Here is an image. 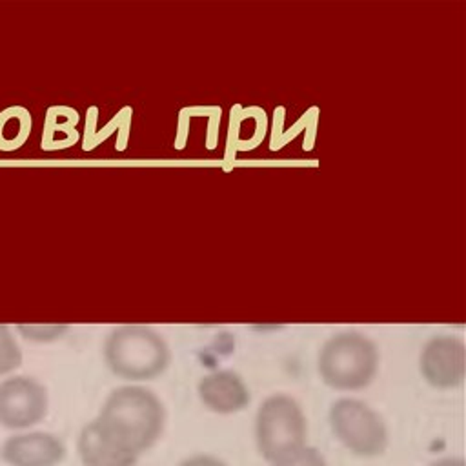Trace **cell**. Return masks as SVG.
Wrapping results in <instances>:
<instances>
[{
  "label": "cell",
  "mask_w": 466,
  "mask_h": 466,
  "mask_svg": "<svg viewBox=\"0 0 466 466\" xmlns=\"http://www.w3.org/2000/svg\"><path fill=\"white\" fill-rule=\"evenodd\" d=\"M95 420L122 450L140 459L160 439L166 408L151 390L129 384L106 397Z\"/></svg>",
  "instance_id": "obj_1"
},
{
  "label": "cell",
  "mask_w": 466,
  "mask_h": 466,
  "mask_svg": "<svg viewBox=\"0 0 466 466\" xmlns=\"http://www.w3.org/2000/svg\"><path fill=\"white\" fill-rule=\"evenodd\" d=\"M104 362L124 380H151L162 375L171 362L166 339L153 328L126 324L113 328L104 340Z\"/></svg>",
  "instance_id": "obj_2"
},
{
  "label": "cell",
  "mask_w": 466,
  "mask_h": 466,
  "mask_svg": "<svg viewBox=\"0 0 466 466\" xmlns=\"http://www.w3.org/2000/svg\"><path fill=\"white\" fill-rule=\"evenodd\" d=\"M379 350L360 331H339L320 348L317 371L320 380L339 391H357L370 386L379 371Z\"/></svg>",
  "instance_id": "obj_3"
},
{
  "label": "cell",
  "mask_w": 466,
  "mask_h": 466,
  "mask_svg": "<svg viewBox=\"0 0 466 466\" xmlns=\"http://www.w3.org/2000/svg\"><path fill=\"white\" fill-rule=\"evenodd\" d=\"M308 420L300 404L286 395L266 397L255 415V442L262 459L273 462L306 446Z\"/></svg>",
  "instance_id": "obj_4"
},
{
  "label": "cell",
  "mask_w": 466,
  "mask_h": 466,
  "mask_svg": "<svg viewBox=\"0 0 466 466\" xmlns=\"http://www.w3.org/2000/svg\"><path fill=\"white\" fill-rule=\"evenodd\" d=\"M328 420L337 441L357 457H379L388 448V426L379 411L364 400L353 397L333 400Z\"/></svg>",
  "instance_id": "obj_5"
},
{
  "label": "cell",
  "mask_w": 466,
  "mask_h": 466,
  "mask_svg": "<svg viewBox=\"0 0 466 466\" xmlns=\"http://www.w3.org/2000/svg\"><path fill=\"white\" fill-rule=\"evenodd\" d=\"M49 395L42 382L27 375H11L0 380V426L25 431L46 419Z\"/></svg>",
  "instance_id": "obj_6"
},
{
  "label": "cell",
  "mask_w": 466,
  "mask_h": 466,
  "mask_svg": "<svg viewBox=\"0 0 466 466\" xmlns=\"http://www.w3.org/2000/svg\"><path fill=\"white\" fill-rule=\"evenodd\" d=\"M422 379L437 390H451L462 384L466 375V346L455 335H433L422 346L419 357Z\"/></svg>",
  "instance_id": "obj_7"
},
{
  "label": "cell",
  "mask_w": 466,
  "mask_h": 466,
  "mask_svg": "<svg viewBox=\"0 0 466 466\" xmlns=\"http://www.w3.org/2000/svg\"><path fill=\"white\" fill-rule=\"evenodd\" d=\"M67 455L64 441L49 431H16L0 444L7 466H58Z\"/></svg>",
  "instance_id": "obj_8"
},
{
  "label": "cell",
  "mask_w": 466,
  "mask_h": 466,
  "mask_svg": "<svg viewBox=\"0 0 466 466\" xmlns=\"http://www.w3.org/2000/svg\"><path fill=\"white\" fill-rule=\"evenodd\" d=\"M197 393L200 402L218 415L238 413L251 400L248 384L233 370H215L206 373L197 384Z\"/></svg>",
  "instance_id": "obj_9"
},
{
  "label": "cell",
  "mask_w": 466,
  "mask_h": 466,
  "mask_svg": "<svg viewBox=\"0 0 466 466\" xmlns=\"http://www.w3.org/2000/svg\"><path fill=\"white\" fill-rule=\"evenodd\" d=\"M76 453L84 466H135L138 461L106 435L95 419L82 426L76 439Z\"/></svg>",
  "instance_id": "obj_10"
},
{
  "label": "cell",
  "mask_w": 466,
  "mask_h": 466,
  "mask_svg": "<svg viewBox=\"0 0 466 466\" xmlns=\"http://www.w3.org/2000/svg\"><path fill=\"white\" fill-rule=\"evenodd\" d=\"M78 115L71 107H49L46 113V124L42 133V149H64L78 140L76 133Z\"/></svg>",
  "instance_id": "obj_11"
},
{
  "label": "cell",
  "mask_w": 466,
  "mask_h": 466,
  "mask_svg": "<svg viewBox=\"0 0 466 466\" xmlns=\"http://www.w3.org/2000/svg\"><path fill=\"white\" fill-rule=\"evenodd\" d=\"M31 115L22 106H11L0 111V151L22 147L31 133Z\"/></svg>",
  "instance_id": "obj_12"
},
{
  "label": "cell",
  "mask_w": 466,
  "mask_h": 466,
  "mask_svg": "<svg viewBox=\"0 0 466 466\" xmlns=\"http://www.w3.org/2000/svg\"><path fill=\"white\" fill-rule=\"evenodd\" d=\"M24 360L22 350L11 333V328L0 324V377H7L20 368Z\"/></svg>",
  "instance_id": "obj_13"
},
{
  "label": "cell",
  "mask_w": 466,
  "mask_h": 466,
  "mask_svg": "<svg viewBox=\"0 0 466 466\" xmlns=\"http://www.w3.org/2000/svg\"><path fill=\"white\" fill-rule=\"evenodd\" d=\"M16 333L31 342H55L67 331V324H16Z\"/></svg>",
  "instance_id": "obj_14"
},
{
  "label": "cell",
  "mask_w": 466,
  "mask_h": 466,
  "mask_svg": "<svg viewBox=\"0 0 466 466\" xmlns=\"http://www.w3.org/2000/svg\"><path fill=\"white\" fill-rule=\"evenodd\" d=\"M269 466H328L324 455L313 446H302L269 462Z\"/></svg>",
  "instance_id": "obj_15"
},
{
  "label": "cell",
  "mask_w": 466,
  "mask_h": 466,
  "mask_svg": "<svg viewBox=\"0 0 466 466\" xmlns=\"http://www.w3.org/2000/svg\"><path fill=\"white\" fill-rule=\"evenodd\" d=\"M177 466H228L224 461H220L215 455H208V453H197L191 457H186L184 461H180Z\"/></svg>",
  "instance_id": "obj_16"
},
{
  "label": "cell",
  "mask_w": 466,
  "mask_h": 466,
  "mask_svg": "<svg viewBox=\"0 0 466 466\" xmlns=\"http://www.w3.org/2000/svg\"><path fill=\"white\" fill-rule=\"evenodd\" d=\"M428 466H466V462H464L462 457H444V459L433 461Z\"/></svg>",
  "instance_id": "obj_17"
}]
</instances>
